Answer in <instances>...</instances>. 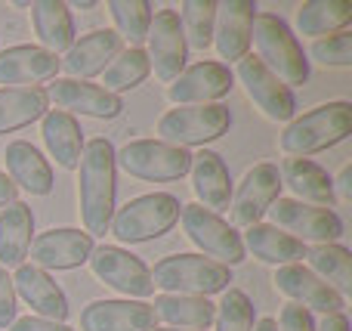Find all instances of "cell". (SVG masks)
I'll list each match as a JSON object with an SVG mask.
<instances>
[{
  "mask_svg": "<svg viewBox=\"0 0 352 331\" xmlns=\"http://www.w3.org/2000/svg\"><path fill=\"white\" fill-rule=\"evenodd\" d=\"M12 288H16V297H22V301L34 310V316H41V319L65 322L68 313H72V310H68L65 291L56 285V279L50 276V273L31 266V264L16 266Z\"/></svg>",
  "mask_w": 352,
  "mask_h": 331,
  "instance_id": "cell-20",
  "label": "cell"
},
{
  "mask_svg": "<svg viewBox=\"0 0 352 331\" xmlns=\"http://www.w3.org/2000/svg\"><path fill=\"white\" fill-rule=\"evenodd\" d=\"M250 41L256 47V59L275 74L285 87L306 84L309 81V59L300 47L291 25L275 12H256Z\"/></svg>",
  "mask_w": 352,
  "mask_h": 331,
  "instance_id": "cell-2",
  "label": "cell"
},
{
  "mask_svg": "<svg viewBox=\"0 0 352 331\" xmlns=\"http://www.w3.org/2000/svg\"><path fill=\"white\" fill-rule=\"evenodd\" d=\"M152 331H182V328H152Z\"/></svg>",
  "mask_w": 352,
  "mask_h": 331,
  "instance_id": "cell-47",
  "label": "cell"
},
{
  "mask_svg": "<svg viewBox=\"0 0 352 331\" xmlns=\"http://www.w3.org/2000/svg\"><path fill=\"white\" fill-rule=\"evenodd\" d=\"M72 6H78V10H93V6H96V3H93V0H84V3H80V0H74Z\"/></svg>",
  "mask_w": 352,
  "mask_h": 331,
  "instance_id": "cell-46",
  "label": "cell"
},
{
  "mask_svg": "<svg viewBox=\"0 0 352 331\" xmlns=\"http://www.w3.org/2000/svg\"><path fill=\"white\" fill-rule=\"evenodd\" d=\"M254 331H278V322H275L272 316H266V319L256 322V328H254Z\"/></svg>",
  "mask_w": 352,
  "mask_h": 331,
  "instance_id": "cell-45",
  "label": "cell"
},
{
  "mask_svg": "<svg viewBox=\"0 0 352 331\" xmlns=\"http://www.w3.org/2000/svg\"><path fill=\"white\" fill-rule=\"evenodd\" d=\"M43 142L47 152L56 158V164L65 171H78L80 155H84V130H80L78 118L68 111H47L43 115Z\"/></svg>",
  "mask_w": 352,
  "mask_h": 331,
  "instance_id": "cell-27",
  "label": "cell"
},
{
  "mask_svg": "<svg viewBox=\"0 0 352 331\" xmlns=\"http://www.w3.org/2000/svg\"><path fill=\"white\" fill-rule=\"evenodd\" d=\"M124 50V41L118 31L99 28L84 34L80 41L72 43V50L65 53V59H59V72H65L72 81H87L102 74L111 65L118 53Z\"/></svg>",
  "mask_w": 352,
  "mask_h": 331,
  "instance_id": "cell-18",
  "label": "cell"
},
{
  "mask_svg": "<svg viewBox=\"0 0 352 331\" xmlns=\"http://www.w3.org/2000/svg\"><path fill=\"white\" fill-rule=\"evenodd\" d=\"M179 25H182V37L186 47L201 50L204 53L213 43V22H217V3L213 0H186L179 6Z\"/></svg>",
  "mask_w": 352,
  "mask_h": 331,
  "instance_id": "cell-35",
  "label": "cell"
},
{
  "mask_svg": "<svg viewBox=\"0 0 352 331\" xmlns=\"http://www.w3.org/2000/svg\"><path fill=\"white\" fill-rule=\"evenodd\" d=\"M148 65L155 68L158 81L173 84L182 72H186V59H188V47L182 37V25L176 10H158L152 12V25H148Z\"/></svg>",
  "mask_w": 352,
  "mask_h": 331,
  "instance_id": "cell-11",
  "label": "cell"
},
{
  "mask_svg": "<svg viewBox=\"0 0 352 331\" xmlns=\"http://www.w3.org/2000/svg\"><path fill=\"white\" fill-rule=\"evenodd\" d=\"M19 189H16V186H12V180L10 177H6V173L3 171H0V211H3L6 208V204H12V202H19Z\"/></svg>",
  "mask_w": 352,
  "mask_h": 331,
  "instance_id": "cell-42",
  "label": "cell"
},
{
  "mask_svg": "<svg viewBox=\"0 0 352 331\" xmlns=\"http://www.w3.org/2000/svg\"><path fill=\"white\" fill-rule=\"evenodd\" d=\"M232 127V111L219 103L210 105H179L158 118V136L161 142L176 149L204 146V142L219 140Z\"/></svg>",
  "mask_w": 352,
  "mask_h": 331,
  "instance_id": "cell-6",
  "label": "cell"
},
{
  "mask_svg": "<svg viewBox=\"0 0 352 331\" xmlns=\"http://www.w3.org/2000/svg\"><path fill=\"white\" fill-rule=\"evenodd\" d=\"M235 87V74L223 62H198L186 68L179 78L167 87V96L176 105H210L223 99Z\"/></svg>",
  "mask_w": 352,
  "mask_h": 331,
  "instance_id": "cell-17",
  "label": "cell"
},
{
  "mask_svg": "<svg viewBox=\"0 0 352 331\" xmlns=\"http://www.w3.org/2000/svg\"><path fill=\"white\" fill-rule=\"evenodd\" d=\"M3 161H6V171H10V180L16 189L22 186L31 195H50L53 192V186H56L53 167L41 155V149L31 146L28 140H12L3 149Z\"/></svg>",
  "mask_w": 352,
  "mask_h": 331,
  "instance_id": "cell-24",
  "label": "cell"
},
{
  "mask_svg": "<svg viewBox=\"0 0 352 331\" xmlns=\"http://www.w3.org/2000/svg\"><path fill=\"white\" fill-rule=\"evenodd\" d=\"M31 10V25H34L37 37H41V47L47 53H68L74 43V19L68 3L62 0H37L28 3Z\"/></svg>",
  "mask_w": 352,
  "mask_h": 331,
  "instance_id": "cell-28",
  "label": "cell"
},
{
  "mask_svg": "<svg viewBox=\"0 0 352 331\" xmlns=\"http://www.w3.org/2000/svg\"><path fill=\"white\" fill-rule=\"evenodd\" d=\"M155 319H164L167 328H186V331H207L213 325L217 303L207 297H186V295H158L152 303Z\"/></svg>",
  "mask_w": 352,
  "mask_h": 331,
  "instance_id": "cell-31",
  "label": "cell"
},
{
  "mask_svg": "<svg viewBox=\"0 0 352 331\" xmlns=\"http://www.w3.org/2000/svg\"><path fill=\"white\" fill-rule=\"evenodd\" d=\"M192 189L195 198L204 211L219 214V211H229L232 204V177L229 167H226L223 155L210 152V149H201L198 155H192Z\"/></svg>",
  "mask_w": 352,
  "mask_h": 331,
  "instance_id": "cell-23",
  "label": "cell"
},
{
  "mask_svg": "<svg viewBox=\"0 0 352 331\" xmlns=\"http://www.w3.org/2000/svg\"><path fill=\"white\" fill-rule=\"evenodd\" d=\"M179 198L170 192H148L115 211L109 229L124 245H142V242H155L170 233L179 220Z\"/></svg>",
  "mask_w": 352,
  "mask_h": 331,
  "instance_id": "cell-5",
  "label": "cell"
},
{
  "mask_svg": "<svg viewBox=\"0 0 352 331\" xmlns=\"http://www.w3.org/2000/svg\"><path fill=\"white\" fill-rule=\"evenodd\" d=\"M152 285L164 295H186V297H210L229 288L232 270L204 254H170L155 264Z\"/></svg>",
  "mask_w": 352,
  "mask_h": 331,
  "instance_id": "cell-4",
  "label": "cell"
},
{
  "mask_svg": "<svg viewBox=\"0 0 352 331\" xmlns=\"http://www.w3.org/2000/svg\"><path fill=\"white\" fill-rule=\"evenodd\" d=\"M179 220H182L186 235L192 239V245L201 248L210 260H217V264H223V266H235L244 260L241 235L219 214H210V211H204L201 204L192 202V204H182Z\"/></svg>",
  "mask_w": 352,
  "mask_h": 331,
  "instance_id": "cell-9",
  "label": "cell"
},
{
  "mask_svg": "<svg viewBox=\"0 0 352 331\" xmlns=\"http://www.w3.org/2000/svg\"><path fill=\"white\" fill-rule=\"evenodd\" d=\"M352 22V3L349 0H309L297 10V28L300 34L324 37L337 34Z\"/></svg>",
  "mask_w": 352,
  "mask_h": 331,
  "instance_id": "cell-33",
  "label": "cell"
},
{
  "mask_svg": "<svg viewBox=\"0 0 352 331\" xmlns=\"http://www.w3.org/2000/svg\"><path fill=\"white\" fill-rule=\"evenodd\" d=\"M281 186L297 195V202H312L316 208H331L337 202V192H334V180L328 177L322 164L309 158H287L285 167H281Z\"/></svg>",
  "mask_w": 352,
  "mask_h": 331,
  "instance_id": "cell-25",
  "label": "cell"
},
{
  "mask_svg": "<svg viewBox=\"0 0 352 331\" xmlns=\"http://www.w3.org/2000/svg\"><path fill=\"white\" fill-rule=\"evenodd\" d=\"M115 167L146 183H173L188 173L192 152L167 146L161 140H133L121 152H115Z\"/></svg>",
  "mask_w": 352,
  "mask_h": 331,
  "instance_id": "cell-7",
  "label": "cell"
},
{
  "mask_svg": "<svg viewBox=\"0 0 352 331\" xmlns=\"http://www.w3.org/2000/svg\"><path fill=\"white\" fill-rule=\"evenodd\" d=\"M275 322H278V331H316L312 313L303 310V307H297V303H287Z\"/></svg>",
  "mask_w": 352,
  "mask_h": 331,
  "instance_id": "cell-39",
  "label": "cell"
},
{
  "mask_svg": "<svg viewBox=\"0 0 352 331\" xmlns=\"http://www.w3.org/2000/svg\"><path fill=\"white\" fill-rule=\"evenodd\" d=\"M6 331H74V328H68L65 322L41 319V316H22V319H16Z\"/></svg>",
  "mask_w": 352,
  "mask_h": 331,
  "instance_id": "cell-41",
  "label": "cell"
},
{
  "mask_svg": "<svg viewBox=\"0 0 352 331\" xmlns=\"http://www.w3.org/2000/svg\"><path fill=\"white\" fill-rule=\"evenodd\" d=\"M16 288H12V276L0 266V328H10L16 322Z\"/></svg>",
  "mask_w": 352,
  "mask_h": 331,
  "instance_id": "cell-40",
  "label": "cell"
},
{
  "mask_svg": "<svg viewBox=\"0 0 352 331\" xmlns=\"http://www.w3.org/2000/svg\"><path fill=\"white\" fill-rule=\"evenodd\" d=\"M352 134V105L337 99L297 115L281 134V152L294 158H306L312 152L331 149Z\"/></svg>",
  "mask_w": 352,
  "mask_h": 331,
  "instance_id": "cell-3",
  "label": "cell"
},
{
  "mask_svg": "<svg viewBox=\"0 0 352 331\" xmlns=\"http://www.w3.org/2000/svg\"><path fill=\"white\" fill-rule=\"evenodd\" d=\"M155 310L142 301H93L80 310V331H152Z\"/></svg>",
  "mask_w": 352,
  "mask_h": 331,
  "instance_id": "cell-21",
  "label": "cell"
},
{
  "mask_svg": "<svg viewBox=\"0 0 352 331\" xmlns=\"http://www.w3.org/2000/svg\"><path fill=\"white\" fill-rule=\"evenodd\" d=\"M316 331H349V319L346 313H337V316H324V322Z\"/></svg>",
  "mask_w": 352,
  "mask_h": 331,
  "instance_id": "cell-44",
  "label": "cell"
},
{
  "mask_svg": "<svg viewBox=\"0 0 352 331\" xmlns=\"http://www.w3.org/2000/svg\"><path fill=\"white\" fill-rule=\"evenodd\" d=\"M309 56L318 65H331V68H346L352 65V34L349 31H337V34L318 37L312 43Z\"/></svg>",
  "mask_w": 352,
  "mask_h": 331,
  "instance_id": "cell-38",
  "label": "cell"
},
{
  "mask_svg": "<svg viewBox=\"0 0 352 331\" xmlns=\"http://www.w3.org/2000/svg\"><path fill=\"white\" fill-rule=\"evenodd\" d=\"M254 303L241 288H226L213 313V325L217 331H254Z\"/></svg>",
  "mask_w": 352,
  "mask_h": 331,
  "instance_id": "cell-37",
  "label": "cell"
},
{
  "mask_svg": "<svg viewBox=\"0 0 352 331\" xmlns=\"http://www.w3.org/2000/svg\"><path fill=\"white\" fill-rule=\"evenodd\" d=\"M80 180H78V195H80V220H84L87 235H105L115 217V146L105 136L84 142V155H80Z\"/></svg>",
  "mask_w": 352,
  "mask_h": 331,
  "instance_id": "cell-1",
  "label": "cell"
},
{
  "mask_svg": "<svg viewBox=\"0 0 352 331\" xmlns=\"http://www.w3.org/2000/svg\"><path fill=\"white\" fill-rule=\"evenodd\" d=\"M309 270L340 297L352 295V254L343 245H312L306 248Z\"/></svg>",
  "mask_w": 352,
  "mask_h": 331,
  "instance_id": "cell-32",
  "label": "cell"
},
{
  "mask_svg": "<svg viewBox=\"0 0 352 331\" xmlns=\"http://www.w3.org/2000/svg\"><path fill=\"white\" fill-rule=\"evenodd\" d=\"M109 12L118 25V34L121 41L127 37L133 47H140L148 34V25H152V3L148 0H111Z\"/></svg>",
  "mask_w": 352,
  "mask_h": 331,
  "instance_id": "cell-36",
  "label": "cell"
},
{
  "mask_svg": "<svg viewBox=\"0 0 352 331\" xmlns=\"http://www.w3.org/2000/svg\"><path fill=\"white\" fill-rule=\"evenodd\" d=\"M275 198H281V173H278V164H263L250 167L244 173L241 186H238L235 198H232V223L235 226H254L260 223V217L272 208Z\"/></svg>",
  "mask_w": 352,
  "mask_h": 331,
  "instance_id": "cell-15",
  "label": "cell"
},
{
  "mask_svg": "<svg viewBox=\"0 0 352 331\" xmlns=\"http://www.w3.org/2000/svg\"><path fill=\"white\" fill-rule=\"evenodd\" d=\"M275 288L291 297L297 307L309 310V313L316 310V313H324V316H337L346 307V297H340L331 285H324L322 279L303 264L278 266V270H275Z\"/></svg>",
  "mask_w": 352,
  "mask_h": 331,
  "instance_id": "cell-16",
  "label": "cell"
},
{
  "mask_svg": "<svg viewBox=\"0 0 352 331\" xmlns=\"http://www.w3.org/2000/svg\"><path fill=\"white\" fill-rule=\"evenodd\" d=\"M254 19H256V6L250 0H226V3H217L213 47H217L219 59L241 62L248 56Z\"/></svg>",
  "mask_w": 352,
  "mask_h": 331,
  "instance_id": "cell-19",
  "label": "cell"
},
{
  "mask_svg": "<svg viewBox=\"0 0 352 331\" xmlns=\"http://www.w3.org/2000/svg\"><path fill=\"white\" fill-rule=\"evenodd\" d=\"M152 74V65H148V56L142 47H127L111 59V65L102 72V90L109 93H124V90H133L140 87L142 81Z\"/></svg>",
  "mask_w": 352,
  "mask_h": 331,
  "instance_id": "cell-34",
  "label": "cell"
},
{
  "mask_svg": "<svg viewBox=\"0 0 352 331\" xmlns=\"http://www.w3.org/2000/svg\"><path fill=\"white\" fill-rule=\"evenodd\" d=\"M244 251H250L256 260L263 264H272V266H287V264H300L306 257V245L297 242L294 235L281 233V229L269 226V223H254L248 226L241 239Z\"/></svg>",
  "mask_w": 352,
  "mask_h": 331,
  "instance_id": "cell-29",
  "label": "cell"
},
{
  "mask_svg": "<svg viewBox=\"0 0 352 331\" xmlns=\"http://www.w3.org/2000/svg\"><path fill=\"white\" fill-rule=\"evenodd\" d=\"M238 81L244 84V93L250 103L269 118V121H294L297 118V99L291 87H285L256 56H244L238 62Z\"/></svg>",
  "mask_w": 352,
  "mask_h": 331,
  "instance_id": "cell-12",
  "label": "cell"
},
{
  "mask_svg": "<svg viewBox=\"0 0 352 331\" xmlns=\"http://www.w3.org/2000/svg\"><path fill=\"white\" fill-rule=\"evenodd\" d=\"M47 99L56 103L59 111H68V115H87V118H102V121H111L124 111L121 96L102 90L99 84H90V81H72V78H53V84L47 87Z\"/></svg>",
  "mask_w": 352,
  "mask_h": 331,
  "instance_id": "cell-14",
  "label": "cell"
},
{
  "mask_svg": "<svg viewBox=\"0 0 352 331\" xmlns=\"http://www.w3.org/2000/svg\"><path fill=\"white\" fill-rule=\"evenodd\" d=\"M59 74V59L34 43L6 47L0 53V84L3 87H34Z\"/></svg>",
  "mask_w": 352,
  "mask_h": 331,
  "instance_id": "cell-22",
  "label": "cell"
},
{
  "mask_svg": "<svg viewBox=\"0 0 352 331\" xmlns=\"http://www.w3.org/2000/svg\"><path fill=\"white\" fill-rule=\"evenodd\" d=\"M93 235H87L84 229L62 226V229H47V233L31 239V266L37 270H74L84 266L93 254Z\"/></svg>",
  "mask_w": 352,
  "mask_h": 331,
  "instance_id": "cell-13",
  "label": "cell"
},
{
  "mask_svg": "<svg viewBox=\"0 0 352 331\" xmlns=\"http://www.w3.org/2000/svg\"><path fill=\"white\" fill-rule=\"evenodd\" d=\"M47 93L41 87H0V136L34 124L47 115Z\"/></svg>",
  "mask_w": 352,
  "mask_h": 331,
  "instance_id": "cell-30",
  "label": "cell"
},
{
  "mask_svg": "<svg viewBox=\"0 0 352 331\" xmlns=\"http://www.w3.org/2000/svg\"><path fill=\"white\" fill-rule=\"evenodd\" d=\"M269 214V226L285 229L297 242H312V245H337L343 235V220L337 211L303 204L297 198H275Z\"/></svg>",
  "mask_w": 352,
  "mask_h": 331,
  "instance_id": "cell-8",
  "label": "cell"
},
{
  "mask_svg": "<svg viewBox=\"0 0 352 331\" xmlns=\"http://www.w3.org/2000/svg\"><path fill=\"white\" fill-rule=\"evenodd\" d=\"M90 270L93 276L99 279V282H105L109 288H115L118 295H127L136 297V301H142V297H152L155 295V285H152V273H148V266L142 264L136 254L124 251V248L118 245H99L93 248L90 254Z\"/></svg>",
  "mask_w": 352,
  "mask_h": 331,
  "instance_id": "cell-10",
  "label": "cell"
},
{
  "mask_svg": "<svg viewBox=\"0 0 352 331\" xmlns=\"http://www.w3.org/2000/svg\"><path fill=\"white\" fill-rule=\"evenodd\" d=\"M337 189H340L343 202H352V164H343L340 177H337Z\"/></svg>",
  "mask_w": 352,
  "mask_h": 331,
  "instance_id": "cell-43",
  "label": "cell"
},
{
  "mask_svg": "<svg viewBox=\"0 0 352 331\" xmlns=\"http://www.w3.org/2000/svg\"><path fill=\"white\" fill-rule=\"evenodd\" d=\"M34 239V214L25 202H12L0 211V266H22Z\"/></svg>",
  "mask_w": 352,
  "mask_h": 331,
  "instance_id": "cell-26",
  "label": "cell"
}]
</instances>
